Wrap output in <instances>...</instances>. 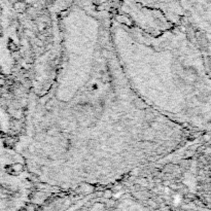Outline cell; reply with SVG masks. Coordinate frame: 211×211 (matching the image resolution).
<instances>
[{"instance_id": "obj_1", "label": "cell", "mask_w": 211, "mask_h": 211, "mask_svg": "<svg viewBox=\"0 0 211 211\" xmlns=\"http://www.w3.org/2000/svg\"><path fill=\"white\" fill-rule=\"evenodd\" d=\"M14 8H15L18 12H23L27 9V4H26L24 1H22V0H21V1H16V2L14 3Z\"/></svg>"}, {"instance_id": "obj_2", "label": "cell", "mask_w": 211, "mask_h": 211, "mask_svg": "<svg viewBox=\"0 0 211 211\" xmlns=\"http://www.w3.org/2000/svg\"><path fill=\"white\" fill-rule=\"evenodd\" d=\"M194 155H195L194 150H187V151L185 152V157H193Z\"/></svg>"}, {"instance_id": "obj_3", "label": "cell", "mask_w": 211, "mask_h": 211, "mask_svg": "<svg viewBox=\"0 0 211 211\" xmlns=\"http://www.w3.org/2000/svg\"><path fill=\"white\" fill-rule=\"evenodd\" d=\"M204 139L206 140V141H208V140H209V136L208 135H205V136H204Z\"/></svg>"}, {"instance_id": "obj_4", "label": "cell", "mask_w": 211, "mask_h": 211, "mask_svg": "<svg viewBox=\"0 0 211 211\" xmlns=\"http://www.w3.org/2000/svg\"><path fill=\"white\" fill-rule=\"evenodd\" d=\"M1 31H2V28H1V26H0V33H1Z\"/></svg>"}, {"instance_id": "obj_5", "label": "cell", "mask_w": 211, "mask_h": 211, "mask_svg": "<svg viewBox=\"0 0 211 211\" xmlns=\"http://www.w3.org/2000/svg\"><path fill=\"white\" fill-rule=\"evenodd\" d=\"M14 1H15V2H16V1H21V0H14Z\"/></svg>"}]
</instances>
